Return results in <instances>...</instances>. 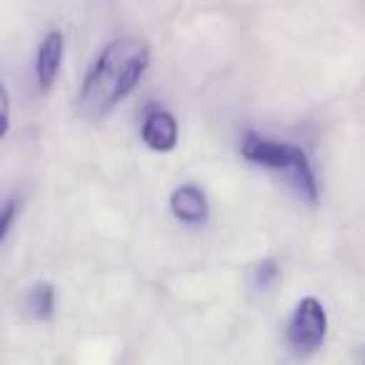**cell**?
<instances>
[{
	"label": "cell",
	"instance_id": "7",
	"mask_svg": "<svg viewBox=\"0 0 365 365\" xmlns=\"http://www.w3.org/2000/svg\"><path fill=\"white\" fill-rule=\"evenodd\" d=\"M26 305L28 313L36 320H46L53 315V308H56V290H53L51 283H36L26 295Z\"/></svg>",
	"mask_w": 365,
	"mask_h": 365
},
{
	"label": "cell",
	"instance_id": "8",
	"mask_svg": "<svg viewBox=\"0 0 365 365\" xmlns=\"http://www.w3.org/2000/svg\"><path fill=\"white\" fill-rule=\"evenodd\" d=\"M278 278H280V268H278V263H275L273 258H265L263 263L255 265V273H253L255 288H260V290L270 288V285H273Z\"/></svg>",
	"mask_w": 365,
	"mask_h": 365
},
{
	"label": "cell",
	"instance_id": "9",
	"mask_svg": "<svg viewBox=\"0 0 365 365\" xmlns=\"http://www.w3.org/2000/svg\"><path fill=\"white\" fill-rule=\"evenodd\" d=\"M18 210H21V203H18L16 198H11L3 208H0V243H3V240L8 238V233H11V225L16 223Z\"/></svg>",
	"mask_w": 365,
	"mask_h": 365
},
{
	"label": "cell",
	"instance_id": "6",
	"mask_svg": "<svg viewBox=\"0 0 365 365\" xmlns=\"http://www.w3.org/2000/svg\"><path fill=\"white\" fill-rule=\"evenodd\" d=\"M170 210L182 223H190V225L203 223L208 218V198H205V193L198 185L188 182V185H180V188L173 190Z\"/></svg>",
	"mask_w": 365,
	"mask_h": 365
},
{
	"label": "cell",
	"instance_id": "1",
	"mask_svg": "<svg viewBox=\"0 0 365 365\" xmlns=\"http://www.w3.org/2000/svg\"><path fill=\"white\" fill-rule=\"evenodd\" d=\"M150 66V46L143 38H115L81 88V110L91 120H103L138 88Z\"/></svg>",
	"mask_w": 365,
	"mask_h": 365
},
{
	"label": "cell",
	"instance_id": "5",
	"mask_svg": "<svg viewBox=\"0 0 365 365\" xmlns=\"http://www.w3.org/2000/svg\"><path fill=\"white\" fill-rule=\"evenodd\" d=\"M63 53H66V41H63L61 31H51L43 38L41 48H38V61H36V76H38V88L43 93L51 91L56 83L58 73L63 66Z\"/></svg>",
	"mask_w": 365,
	"mask_h": 365
},
{
	"label": "cell",
	"instance_id": "2",
	"mask_svg": "<svg viewBox=\"0 0 365 365\" xmlns=\"http://www.w3.org/2000/svg\"><path fill=\"white\" fill-rule=\"evenodd\" d=\"M240 153L245 160L255 163V165L285 173L288 182L298 190L300 198H305L313 205L318 203V180H315L313 165H310L308 153L303 148L293 145V143L270 140L258 133H245L243 143H240Z\"/></svg>",
	"mask_w": 365,
	"mask_h": 365
},
{
	"label": "cell",
	"instance_id": "4",
	"mask_svg": "<svg viewBox=\"0 0 365 365\" xmlns=\"http://www.w3.org/2000/svg\"><path fill=\"white\" fill-rule=\"evenodd\" d=\"M143 140L158 153H168L178 145V123L170 110L160 106H150L143 120Z\"/></svg>",
	"mask_w": 365,
	"mask_h": 365
},
{
	"label": "cell",
	"instance_id": "10",
	"mask_svg": "<svg viewBox=\"0 0 365 365\" xmlns=\"http://www.w3.org/2000/svg\"><path fill=\"white\" fill-rule=\"evenodd\" d=\"M8 128H11V98H8L6 83L0 81V140L6 138Z\"/></svg>",
	"mask_w": 365,
	"mask_h": 365
},
{
	"label": "cell",
	"instance_id": "3",
	"mask_svg": "<svg viewBox=\"0 0 365 365\" xmlns=\"http://www.w3.org/2000/svg\"><path fill=\"white\" fill-rule=\"evenodd\" d=\"M325 330H328V315L318 298L308 295L293 310V318L288 323V345L298 358L315 353L323 345Z\"/></svg>",
	"mask_w": 365,
	"mask_h": 365
}]
</instances>
